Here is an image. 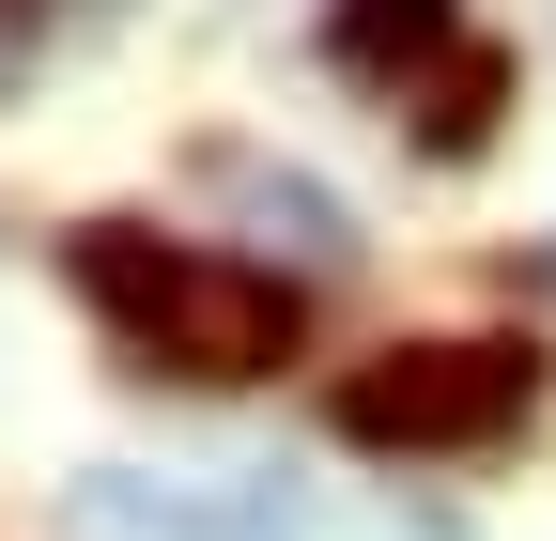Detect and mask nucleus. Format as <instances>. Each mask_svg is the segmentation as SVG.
<instances>
[{"mask_svg": "<svg viewBox=\"0 0 556 541\" xmlns=\"http://www.w3.org/2000/svg\"><path fill=\"white\" fill-rule=\"evenodd\" d=\"M78 294H93V325L139 372H186V387H248V372L294 356V325H309V294L278 279V263L170 248V232H124V217L78 232Z\"/></svg>", "mask_w": 556, "mask_h": 541, "instance_id": "obj_1", "label": "nucleus"}, {"mask_svg": "<svg viewBox=\"0 0 556 541\" xmlns=\"http://www.w3.org/2000/svg\"><path fill=\"white\" fill-rule=\"evenodd\" d=\"M526 402H541V356L526 341H402V356L340 372V433L402 449V464H464V449L526 433Z\"/></svg>", "mask_w": 556, "mask_h": 541, "instance_id": "obj_2", "label": "nucleus"}, {"mask_svg": "<svg viewBox=\"0 0 556 541\" xmlns=\"http://www.w3.org/2000/svg\"><path fill=\"white\" fill-rule=\"evenodd\" d=\"M495 109H510V62H495V47H448L433 78H417V140H433V155H479Z\"/></svg>", "mask_w": 556, "mask_h": 541, "instance_id": "obj_5", "label": "nucleus"}, {"mask_svg": "<svg viewBox=\"0 0 556 541\" xmlns=\"http://www.w3.org/2000/svg\"><path fill=\"white\" fill-rule=\"evenodd\" d=\"M448 47H464L448 0H340V16H325V62H340V78H417V62H448Z\"/></svg>", "mask_w": 556, "mask_h": 541, "instance_id": "obj_4", "label": "nucleus"}, {"mask_svg": "<svg viewBox=\"0 0 556 541\" xmlns=\"http://www.w3.org/2000/svg\"><path fill=\"white\" fill-rule=\"evenodd\" d=\"M248 186V217L278 232V248H294V263H340V248H356V232H340V201L325 186H294V171H232Z\"/></svg>", "mask_w": 556, "mask_h": 541, "instance_id": "obj_6", "label": "nucleus"}, {"mask_svg": "<svg viewBox=\"0 0 556 541\" xmlns=\"http://www.w3.org/2000/svg\"><path fill=\"white\" fill-rule=\"evenodd\" d=\"M78 541H294L263 480H78Z\"/></svg>", "mask_w": 556, "mask_h": 541, "instance_id": "obj_3", "label": "nucleus"}]
</instances>
